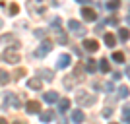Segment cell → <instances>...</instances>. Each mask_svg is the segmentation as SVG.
Listing matches in <instances>:
<instances>
[{"mask_svg": "<svg viewBox=\"0 0 130 124\" xmlns=\"http://www.w3.org/2000/svg\"><path fill=\"white\" fill-rule=\"evenodd\" d=\"M45 0H27V10L31 12L33 16H43L45 14Z\"/></svg>", "mask_w": 130, "mask_h": 124, "instance_id": "1", "label": "cell"}, {"mask_svg": "<svg viewBox=\"0 0 130 124\" xmlns=\"http://www.w3.org/2000/svg\"><path fill=\"white\" fill-rule=\"evenodd\" d=\"M76 103L82 105V107L93 105V103H95V97H93L91 93H87V91H76Z\"/></svg>", "mask_w": 130, "mask_h": 124, "instance_id": "2", "label": "cell"}, {"mask_svg": "<svg viewBox=\"0 0 130 124\" xmlns=\"http://www.w3.org/2000/svg\"><path fill=\"white\" fill-rule=\"evenodd\" d=\"M53 50V43L51 41H43V43L39 45V49L35 50V56H39V58H43V56H47V54Z\"/></svg>", "mask_w": 130, "mask_h": 124, "instance_id": "3", "label": "cell"}, {"mask_svg": "<svg viewBox=\"0 0 130 124\" xmlns=\"http://www.w3.org/2000/svg\"><path fill=\"white\" fill-rule=\"evenodd\" d=\"M68 29H70L72 33L80 35V37H84V35H86V27L82 25L80 22H76V20H70V22H68Z\"/></svg>", "mask_w": 130, "mask_h": 124, "instance_id": "4", "label": "cell"}, {"mask_svg": "<svg viewBox=\"0 0 130 124\" xmlns=\"http://www.w3.org/2000/svg\"><path fill=\"white\" fill-rule=\"evenodd\" d=\"M82 47H84V50H87V52H97L99 50V43L95 39H84Z\"/></svg>", "mask_w": 130, "mask_h": 124, "instance_id": "5", "label": "cell"}, {"mask_svg": "<svg viewBox=\"0 0 130 124\" xmlns=\"http://www.w3.org/2000/svg\"><path fill=\"white\" fill-rule=\"evenodd\" d=\"M4 60L10 62V64H16V62H20V54H18L14 49H6L4 50Z\"/></svg>", "mask_w": 130, "mask_h": 124, "instance_id": "6", "label": "cell"}, {"mask_svg": "<svg viewBox=\"0 0 130 124\" xmlns=\"http://www.w3.org/2000/svg\"><path fill=\"white\" fill-rule=\"evenodd\" d=\"M80 14L86 22H95V20H97V14H95V10H91V8H82Z\"/></svg>", "mask_w": 130, "mask_h": 124, "instance_id": "7", "label": "cell"}, {"mask_svg": "<svg viewBox=\"0 0 130 124\" xmlns=\"http://www.w3.org/2000/svg\"><path fill=\"white\" fill-rule=\"evenodd\" d=\"M6 109L8 107H14V109H18L20 107V99L14 95V93H6V105H4Z\"/></svg>", "mask_w": 130, "mask_h": 124, "instance_id": "8", "label": "cell"}, {"mask_svg": "<svg viewBox=\"0 0 130 124\" xmlns=\"http://www.w3.org/2000/svg\"><path fill=\"white\" fill-rule=\"evenodd\" d=\"M70 54H60L58 60H56V68H68L70 66Z\"/></svg>", "mask_w": 130, "mask_h": 124, "instance_id": "9", "label": "cell"}, {"mask_svg": "<svg viewBox=\"0 0 130 124\" xmlns=\"http://www.w3.org/2000/svg\"><path fill=\"white\" fill-rule=\"evenodd\" d=\"M27 87H29V89H35V91H39V89L43 87V80H39V78H29V81H27Z\"/></svg>", "mask_w": 130, "mask_h": 124, "instance_id": "10", "label": "cell"}, {"mask_svg": "<svg viewBox=\"0 0 130 124\" xmlns=\"http://www.w3.org/2000/svg\"><path fill=\"white\" fill-rule=\"evenodd\" d=\"M39 109H41V105H39L37 101H29V103L25 105V111H27L29 114H37V113H39Z\"/></svg>", "mask_w": 130, "mask_h": 124, "instance_id": "11", "label": "cell"}, {"mask_svg": "<svg viewBox=\"0 0 130 124\" xmlns=\"http://www.w3.org/2000/svg\"><path fill=\"white\" fill-rule=\"evenodd\" d=\"M37 76H39V80H47V81H53L54 80V78H53V72L47 70V68H41V70L37 72Z\"/></svg>", "mask_w": 130, "mask_h": 124, "instance_id": "12", "label": "cell"}, {"mask_svg": "<svg viewBox=\"0 0 130 124\" xmlns=\"http://www.w3.org/2000/svg\"><path fill=\"white\" fill-rule=\"evenodd\" d=\"M43 99H45V103H56L58 101V93L56 91H47V93H43Z\"/></svg>", "mask_w": 130, "mask_h": 124, "instance_id": "13", "label": "cell"}, {"mask_svg": "<svg viewBox=\"0 0 130 124\" xmlns=\"http://www.w3.org/2000/svg\"><path fill=\"white\" fill-rule=\"evenodd\" d=\"M70 109V99H58V111L60 113H66Z\"/></svg>", "mask_w": 130, "mask_h": 124, "instance_id": "14", "label": "cell"}, {"mask_svg": "<svg viewBox=\"0 0 130 124\" xmlns=\"http://www.w3.org/2000/svg\"><path fill=\"white\" fill-rule=\"evenodd\" d=\"M84 118H86V116H84V113H82V111H74V113H72V122L82 124V122H84Z\"/></svg>", "mask_w": 130, "mask_h": 124, "instance_id": "15", "label": "cell"}, {"mask_svg": "<svg viewBox=\"0 0 130 124\" xmlns=\"http://www.w3.org/2000/svg\"><path fill=\"white\" fill-rule=\"evenodd\" d=\"M12 76L8 74L6 70H0V85H6V83H10Z\"/></svg>", "mask_w": 130, "mask_h": 124, "instance_id": "16", "label": "cell"}, {"mask_svg": "<svg viewBox=\"0 0 130 124\" xmlns=\"http://www.w3.org/2000/svg\"><path fill=\"white\" fill-rule=\"evenodd\" d=\"M53 111H45V113H41L39 114V118H41V122H51V120H53Z\"/></svg>", "mask_w": 130, "mask_h": 124, "instance_id": "17", "label": "cell"}, {"mask_svg": "<svg viewBox=\"0 0 130 124\" xmlns=\"http://www.w3.org/2000/svg\"><path fill=\"white\" fill-rule=\"evenodd\" d=\"M99 70L103 72V74H107V72L111 70V66H109V60H107V58H101V60H99Z\"/></svg>", "mask_w": 130, "mask_h": 124, "instance_id": "18", "label": "cell"}, {"mask_svg": "<svg viewBox=\"0 0 130 124\" xmlns=\"http://www.w3.org/2000/svg\"><path fill=\"white\" fill-rule=\"evenodd\" d=\"M105 6H107V10H119L120 8V0H109Z\"/></svg>", "mask_w": 130, "mask_h": 124, "instance_id": "19", "label": "cell"}, {"mask_svg": "<svg viewBox=\"0 0 130 124\" xmlns=\"http://www.w3.org/2000/svg\"><path fill=\"white\" fill-rule=\"evenodd\" d=\"M86 70H87V72H91V74L97 70V64H95V60H93V58H89V60L86 62Z\"/></svg>", "mask_w": 130, "mask_h": 124, "instance_id": "20", "label": "cell"}, {"mask_svg": "<svg viewBox=\"0 0 130 124\" xmlns=\"http://www.w3.org/2000/svg\"><path fill=\"white\" fill-rule=\"evenodd\" d=\"M105 43H107V47H115V43H117L115 35H111V33H105Z\"/></svg>", "mask_w": 130, "mask_h": 124, "instance_id": "21", "label": "cell"}, {"mask_svg": "<svg viewBox=\"0 0 130 124\" xmlns=\"http://www.w3.org/2000/svg\"><path fill=\"white\" fill-rule=\"evenodd\" d=\"M122 120H124V124L130 122V107H128V105L122 107Z\"/></svg>", "mask_w": 130, "mask_h": 124, "instance_id": "22", "label": "cell"}, {"mask_svg": "<svg viewBox=\"0 0 130 124\" xmlns=\"http://www.w3.org/2000/svg\"><path fill=\"white\" fill-rule=\"evenodd\" d=\"M113 60H115V62H120V64H122V62L126 60V56H124L122 52H119V50H117V52H113Z\"/></svg>", "mask_w": 130, "mask_h": 124, "instance_id": "23", "label": "cell"}, {"mask_svg": "<svg viewBox=\"0 0 130 124\" xmlns=\"http://www.w3.org/2000/svg\"><path fill=\"white\" fill-rule=\"evenodd\" d=\"M119 37H120V41H128V29L126 27L119 29Z\"/></svg>", "mask_w": 130, "mask_h": 124, "instance_id": "24", "label": "cell"}, {"mask_svg": "<svg viewBox=\"0 0 130 124\" xmlns=\"http://www.w3.org/2000/svg\"><path fill=\"white\" fill-rule=\"evenodd\" d=\"M119 97H128V85L119 87Z\"/></svg>", "mask_w": 130, "mask_h": 124, "instance_id": "25", "label": "cell"}, {"mask_svg": "<svg viewBox=\"0 0 130 124\" xmlns=\"http://www.w3.org/2000/svg\"><path fill=\"white\" fill-rule=\"evenodd\" d=\"M74 76H76V80H78V81L84 80V78H82V66H78L76 70H74Z\"/></svg>", "mask_w": 130, "mask_h": 124, "instance_id": "26", "label": "cell"}, {"mask_svg": "<svg viewBox=\"0 0 130 124\" xmlns=\"http://www.w3.org/2000/svg\"><path fill=\"white\" fill-rule=\"evenodd\" d=\"M8 41H14V35H2L0 37V43H8Z\"/></svg>", "mask_w": 130, "mask_h": 124, "instance_id": "27", "label": "cell"}, {"mask_svg": "<svg viewBox=\"0 0 130 124\" xmlns=\"http://www.w3.org/2000/svg\"><path fill=\"white\" fill-rule=\"evenodd\" d=\"M14 76H16L14 80H18V78H22V76H25V70H23V68H18V70H16V74H14Z\"/></svg>", "mask_w": 130, "mask_h": 124, "instance_id": "28", "label": "cell"}, {"mask_svg": "<svg viewBox=\"0 0 130 124\" xmlns=\"http://www.w3.org/2000/svg\"><path fill=\"white\" fill-rule=\"evenodd\" d=\"M18 12H20V6H18V4H12L10 6V14L14 16V14H18Z\"/></svg>", "mask_w": 130, "mask_h": 124, "instance_id": "29", "label": "cell"}, {"mask_svg": "<svg viewBox=\"0 0 130 124\" xmlns=\"http://www.w3.org/2000/svg\"><path fill=\"white\" fill-rule=\"evenodd\" d=\"M111 114H113V109H111V107H105L103 109V116L107 118V116H111Z\"/></svg>", "mask_w": 130, "mask_h": 124, "instance_id": "30", "label": "cell"}, {"mask_svg": "<svg viewBox=\"0 0 130 124\" xmlns=\"http://www.w3.org/2000/svg\"><path fill=\"white\" fill-rule=\"evenodd\" d=\"M35 35H37V37H43V35H47V31H45V29H37Z\"/></svg>", "mask_w": 130, "mask_h": 124, "instance_id": "31", "label": "cell"}, {"mask_svg": "<svg viewBox=\"0 0 130 124\" xmlns=\"http://www.w3.org/2000/svg\"><path fill=\"white\" fill-rule=\"evenodd\" d=\"M107 23H109V25H117V23H119V20H117V17H111Z\"/></svg>", "mask_w": 130, "mask_h": 124, "instance_id": "32", "label": "cell"}, {"mask_svg": "<svg viewBox=\"0 0 130 124\" xmlns=\"http://www.w3.org/2000/svg\"><path fill=\"white\" fill-rule=\"evenodd\" d=\"M76 2H80V4H89L91 0H76Z\"/></svg>", "mask_w": 130, "mask_h": 124, "instance_id": "33", "label": "cell"}, {"mask_svg": "<svg viewBox=\"0 0 130 124\" xmlns=\"http://www.w3.org/2000/svg\"><path fill=\"white\" fill-rule=\"evenodd\" d=\"M0 124H8V120H6V118H0Z\"/></svg>", "mask_w": 130, "mask_h": 124, "instance_id": "34", "label": "cell"}, {"mask_svg": "<svg viewBox=\"0 0 130 124\" xmlns=\"http://www.w3.org/2000/svg\"><path fill=\"white\" fill-rule=\"evenodd\" d=\"M14 124H25V122H23V120H16Z\"/></svg>", "mask_w": 130, "mask_h": 124, "instance_id": "35", "label": "cell"}]
</instances>
